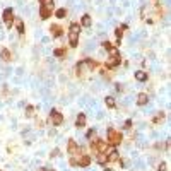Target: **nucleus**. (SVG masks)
I'll return each mask as SVG.
<instances>
[{"label": "nucleus", "instance_id": "23", "mask_svg": "<svg viewBox=\"0 0 171 171\" xmlns=\"http://www.w3.org/2000/svg\"><path fill=\"white\" fill-rule=\"evenodd\" d=\"M33 111H34V108H33V106H27V113H26V115H27V116H33V115H34Z\"/></svg>", "mask_w": 171, "mask_h": 171}, {"label": "nucleus", "instance_id": "3", "mask_svg": "<svg viewBox=\"0 0 171 171\" xmlns=\"http://www.w3.org/2000/svg\"><path fill=\"white\" fill-rule=\"evenodd\" d=\"M70 164H72V166L87 168L91 164V156H87V154H82V156H79L77 159H70Z\"/></svg>", "mask_w": 171, "mask_h": 171}, {"label": "nucleus", "instance_id": "17", "mask_svg": "<svg viewBox=\"0 0 171 171\" xmlns=\"http://www.w3.org/2000/svg\"><path fill=\"white\" fill-rule=\"evenodd\" d=\"M96 161H98L99 164H104V162H106V154H103V152H96Z\"/></svg>", "mask_w": 171, "mask_h": 171}, {"label": "nucleus", "instance_id": "21", "mask_svg": "<svg viewBox=\"0 0 171 171\" xmlns=\"http://www.w3.org/2000/svg\"><path fill=\"white\" fill-rule=\"evenodd\" d=\"M64 53H65L64 48H56L55 50V56H64Z\"/></svg>", "mask_w": 171, "mask_h": 171}, {"label": "nucleus", "instance_id": "16", "mask_svg": "<svg viewBox=\"0 0 171 171\" xmlns=\"http://www.w3.org/2000/svg\"><path fill=\"white\" fill-rule=\"evenodd\" d=\"M135 79L137 81H147V72H142V70H139V72H135Z\"/></svg>", "mask_w": 171, "mask_h": 171}, {"label": "nucleus", "instance_id": "27", "mask_svg": "<svg viewBox=\"0 0 171 171\" xmlns=\"http://www.w3.org/2000/svg\"><path fill=\"white\" fill-rule=\"evenodd\" d=\"M39 171H53V169H50V168H43V169H39Z\"/></svg>", "mask_w": 171, "mask_h": 171}, {"label": "nucleus", "instance_id": "15", "mask_svg": "<svg viewBox=\"0 0 171 171\" xmlns=\"http://www.w3.org/2000/svg\"><path fill=\"white\" fill-rule=\"evenodd\" d=\"M0 56H2V60H4V62H10V58H12V55H10V51H9V50H2Z\"/></svg>", "mask_w": 171, "mask_h": 171}, {"label": "nucleus", "instance_id": "2", "mask_svg": "<svg viewBox=\"0 0 171 171\" xmlns=\"http://www.w3.org/2000/svg\"><path fill=\"white\" fill-rule=\"evenodd\" d=\"M122 133L118 132V130H115V128H110L108 130V145H118L120 142H122Z\"/></svg>", "mask_w": 171, "mask_h": 171}, {"label": "nucleus", "instance_id": "5", "mask_svg": "<svg viewBox=\"0 0 171 171\" xmlns=\"http://www.w3.org/2000/svg\"><path fill=\"white\" fill-rule=\"evenodd\" d=\"M2 17H4V24L7 26V27H12V24H14V12H12V9H5L4 14H2Z\"/></svg>", "mask_w": 171, "mask_h": 171}, {"label": "nucleus", "instance_id": "20", "mask_svg": "<svg viewBox=\"0 0 171 171\" xmlns=\"http://www.w3.org/2000/svg\"><path fill=\"white\" fill-rule=\"evenodd\" d=\"M115 104H116V103H115V99H113V98H106V106L108 108H115Z\"/></svg>", "mask_w": 171, "mask_h": 171}, {"label": "nucleus", "instance_id": "25", "mask_svg": "<svg viewBox=\"0 0 171 171\" xmlns=\"http://www.w3.org/2000/svg\"><path fill=\"white\" fill-rule=\"evenodd\" d=\"M158 169H159V171H166V162H161Z\"/></svg>", "mask_w": 171, "mask_h": 171}, {"label": "nucleus", "instance_id": "18", "mask_svg": "<svg viewBox=\"0 0 171 171\" xmlns=\"http://www.w3.org/2000/svg\"><path fill=\"white\" fill-rule=\"evenodd\" d=\"M123 29H125V26L116 27V29H115V36H116V39H118V43H120V39H122V36H123Z\"/></svg>", "mask_w": 171, "mask_h": 171}, {"label": "nucleus", "instance_id": "14", "mask_svg": "<svg viewBox=\"0 0 171 171\" xmlns=\"http://www.w3.org/2000/svg\"><path fill=\"white\" fill-rule=\"evenodd\" d=\"M16 27H17V31H19V34H24V22H22V19H16Z\"/></svg>", "mask_w": 171, "mask_h": 171}, {"label": "nucleus", "instance_id": "8", "mask_svg": "<svg viewBox=\"0 0 171 171\" xmlns=\"http://www.w3.org/2000/svg\"><path fill=\"white\" fill-rule=\"evenodd\" d=\"M51 14H53V5H41V7H39V16H41V19H48V17H51Z\"/></svg>", "mask_w": 171, "mask_h": 171}, {"label": "nucleus", "instance_id": "11", "mask_svg": "<svg viewBox=\"0 0 171 171\" xmlns=\"http://www.w3.org/2000/svg\"><path fill=\"white\" fill-rule=\"evenodd\" d=\"M147 101H149V96H147L145 93H140L139 96H137V104H139V106H144Z\"/></svg>", "mask_w": 171, "mask_h": 171}, {"label": "nucleus", "instance_id": "12", "mask_svg": "<svg viewBox=\"0 0 171 171\" xmlns=\"http://www.w3.org/2000/svg\"><path fill=\"white\" fill-rule=\"evenodd\" d=\"M75 125L79 128L86 127V115H84V113H79V116H77V120H75Z\"/></svg>", "mask_w": 171, "mask_h": 171}, {"label": "nucleus", "instance_id": "6", "mask_svg": "<svg viewBox=\"0 0 171 171\" xmlns=\"http://www.w3.org/2000/svg\"><path fill=\"white\" fill-rule=\"evenodd\" d=\"M67 152L70 154V156H79V154H81V147L77 145V142H75V140H68Z\"/></svg>", "mask_w": 171, "mask_h": 171}, {"label": "nucleus", "instance_id": "4", "mask_svg": "<svg viewBox=\"0 0 171 171\" xmlns=\"http://www.w3.org/2000/svg\"><path fill=\"white\" fill-rule=\"evenodd\" d=\"M110 53H111V56H110V60L106 62V68H113V67H116V65H120V62H122V58H120V53L116 50L110 51Z\"/></svg>", "mask_w": 171, "mask_h": 171}, {"label": "nucleus", "instance_id": "24", "mask_svg": "<svg viewBox=\"0 0 171 171\" xmlns=\"http://www.w3.org/2000/svg\"><path fill=\"white\" fill-rule=\"evenodd\" d=\"M162 118H164V115H162V113H159V115L156 116V118H154V122H156V123H158V122H161Z\"/></svg>", "mask_w": 171, "mask_h": 171}, {"label": "nucleus", "instance_id": "19", "mask_svg": "<svg viewBox=\"0 0 171 171\" xmlns=\"http://www.w3.org/2000/svg\"><path fill=\"white\" fill-rule=\"evenodd\" d=\"M65 14H67V10H65V9H58V10L55 12V16L58 17V19H64V17H65Z\"/></svg>", "mask_w": 171, "mask_h": 171}, {"label": "nucleus", "instance_id": "13", "mask_svg": "<svg viewBox=\"0 0 171 171\" xmlns=\"http://www.w3.org/2000/svg\"><path fill=\"white\" fill-rule=\"evenodd\" d=\"M81 24L84 26V27H89V26L93 24V21H91V16H89V14H86V16H82V21H81Z\"/></svg>", "mask_w": 171, "mask_h": 171}, {"label": "nucleus", "instance_id": "10", "mask_svg": "<svg viewBox=\"0 0 171 171\" xmlns=\"http://www.w3.org/2000/svg\"><path fill=\"white\" fill-rule=\"evenodd\" d=\"M50 31H51V36H53V38H60V36H62V27H60L58 24H53L50 27Z\"/></svg>", "mask_w": 171, "mask_h": 171}, {"label": "nucleus", "instance_id": "26", "mask_svg": "<svg viewBox=\"0 0 171 171\" xmlns=\"http://www.w3.org/2000/svg\"><path fill=\"white\" fill-rule=\"evenodd\" d=\"M132 127V120H127V122H125V128H130Z\"/></svg>", "mask_w": 171, "mask_h": 171}, {"label": "nucleus", "instance_id": "9", "mask_svg": "<svg viewBox=\"0 0 171 171\" xmlns=\"http://www.w3.org/2000/svg\"><path fill=\"white\" fill-rule=\"evenodd\" d=\"M115 161H120V156L115 149H111L106 152V162H115Z\"/></svg>", "mask_w": 171, "mask_h": 171}, {"label": "nucleus", "instance_id": "7", "mask_svg": "<svg viewBox=\"0 0 171 171\" xmlns=\"http://www.w3.org/2000/svg\"><path fill=\"white\" fill-rule=\"evenodd\" d=\"M50 120H51V123H53V125H62V122H64V115L58 113L56 110H51Z\"/></svg>", "mask_w": 171, "mask_h": 171}, {"label": "nucleus", "instance_id": "22", "mask_svg": "<svg viewBox=\"0 0 171 171\" xmlns=\"http://www.w3.org/2000/svg\"><path fill=\"white\" fill-rule=\"evenodd\" d=\"M41 5H53V0H39Z\"/></svg>", "mask_w": 171, "mask_h": 171}, {"label": "nucleus", "instance_id": "1", "mask_svg": "<svg viewBox=\"0 0 171 171\" xmlns=\"http://www.w3.org/2000/svg\"><path fill=\"white\" fill-rule=\"evenodd\" d=\"M79 33H81V26L74 22L70 24L68 27V43H70V46H77V43H79Z\"/></svg>", "mask_w": 171, "mask_h": 171}]
</instances>
